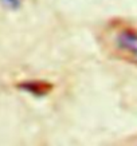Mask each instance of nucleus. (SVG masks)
I'll list each match as a JSON object with an SVG mask.
<instances>
[{
	"label": "nucleus",
	"instance_id": "nucleus-3",
	"mask_svg": "<svg viewBox=\"0 0 137 146\" xmlns=\"http://www.w3.org/2000/svg\"><path fill=\"white\" fill-rule=\"evenodd\" d=\"M5 4H8L11 8H18L20 5V0H4Z\"/></svg>",
	"mask_w": 137,
	"mask_h": 146
},
{
	"label": "nucleus",
	"instance_id": "nucleus-2",
	"mask_svg": "<svg viewBox=\"0 0 137 146\" xmlns=\"http://www.w3.org/2000/svg\"><path fill=\"white\" fill-rule=\"evenodd\" d=\"M23 89H26L27 91H31V93L36 94V95H43L51 89V86L43 82H31V83H26L22 84Z\"/></svg>",
	"mask_w": 137,
	"mask_h": 146
},
{
	"label": "nucleus",
	"instance_id": "nucleus-1",
	"mask_svg": "<svg viewBox=\"0 0 137 146\" xmlns=\"http://www.w3.org/2000/svg\"><path fill=\"white\" fill-rule=\"evenodd\" d=\"M120 44L137 54V36L130 34V32H125L120 36Z\"/></svg>",
	"mask_w": 137,
	"mask_h": 146
}]
</instances>
